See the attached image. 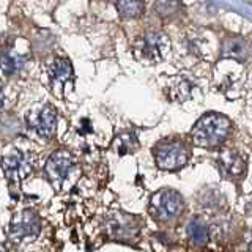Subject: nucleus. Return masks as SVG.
Returning <instances> with one entry per match:
<instances>
[{"mask_svg":"<svg viewBox=\"0 0 252 252\" xmlns=\"http://www.w3.org/2000/svg\"><path fill=\"white\" fill-rule=\"evenodd\" d=\"M169 38L162 33H148L142 39L140 52L150 62H159L169 51Z\"/></svg>","mask_w":252,"mask_h":252,"instance_id":"8","label":"nucleus"},{"mask_svg":"<svg viewBox=\"0 0 252 252\" xmlns=\"http://www.w3.org/2000/svg\"><path fill=\"white\" fill-rule=\"evenodd\" d=\"M222 54L225 57H233V59H244L248 54V46L241 38H228L224 41L222 46Z\"/></svg>","mask_w":252,"mask_h":252,"instance_id":"13","label":"nucleus"},{"mask_svg":"<svg viewBox=\"0 0 252 252\" xmlns=\"http://www.w3.org/2000/svg\"><path fill=\"white\" fill-rule=\"evenodd\" d=\"M39 232H41V222H39L36 213L32 210H26L21 215L14 216L8 227V236L16 243L35 240Z\"/></svg>","mask_w":252,"mask_h":252,"instance_id":"3","label":"nucleus"},{"mask_svg":"<svg viewBox=\"0 0 252 252\" xmlns=\"http://www.w3.org/2000/svg\"><path fill=\"white\" fill-rule=\"evenodd\" d=\"M150 203H152L150 210L161 220H172L178 218L185 208L181 195L175 191H170V189H162V191L155 194Z\"/></svg>","mask_w":252,"mask_h":252,"instance_id":"2","label":"nucleus"},{"mask_svg":"<svg viewBox=\"0 0 252 252\" xmlns=\"http://www.w3.org/2000/svg\"><path fill=\"white\" fill-rule=\"evenodd\" d=\"M115 6L125 19H136L144 14V3L140 0H117Z\"/></svg>","mask_w":252,"mask_h":252,"instance_id":"12","label":"nucleus"},{"mask_svg":"<svg viewBox=\"0 0 252 252\" xmlns=\"http://www.w3.org/2000/svg\"><path fill=\"white\" fill-rule=\"evenodd\" d=\"M0 165H2V170L8 180L21 183L33 170V158L22 152H11L2 158Z\"/></svg>","mask_w":252,"mask_h":252,"instance_id":"6","label":"nucleus"},{"mask_svg":"<svg viewBox=\"0 0 252 252\" xmlns=\"http://www.w3.org/2000/svg\"><path fill=\"white\" fill-rule=\"evenodd\" d=\"M73 158L66 152L54 153L46 162V173L51 178V181L62 183L63 180L68 178L69 172L73 170Z\"/></svg>","mask_w":252,"mask_h":252,"instance_id":"7","label":"nucleus"},{"mask_svg":"<svg viewBox=\"0 0 252 252\" xmlns=\"http://www.w3.org/2000/svg\"><path fill=\"white\" fill-rule=\"evenodd\" d=\"M3 99H5V98H3V92L0 90V107L3 106Z\"/></svg>","mask_w":252,"mask_h":252,"instance_id":"16","label":"nucleus"},{"mask_svg":"<svg viewBox=\"0 0 252 252\" xmlns=\"http://www.w3.org/2000/svg\"><path fill=\"white\" fill-rule=\"evenodd\" d=\"M178 0H159L156 5V10L161 16H172V14H177L178 11Z\"/></svg>","mask_w":252,"mask_h":252,"instance_id":"15","label":"nucleus"},{"mask_svg":"<svg viewBox=\"0 0 252 252\" xmlns=\"http://www.w3.org/2000/svg\"><path fill=\"white\" fill-rule=\"evenodd\" d=\"M230 132V122L224 115L208 114L202 117L192 128V140L197 147L213 148L220 145Z\"/></svg>","mask_w":252,"mask_h":252,"instance_id":"1","label":"nucleus"},{"mask_svg":"<svg viewBox=\"0 0 252 252\" xmlns=\"http://www.w3.org/2000/svg\"><path fill=\"white\" fill-rule=\"evenodd\" d=\"M49 77L55 92L59 93V90H63V87L73 77V68L69 62L65 59H55L49 66Z\"/></svg>","mask_w":252,"mask_h":252,"instance_id":"9","label":"nucleus"},{"mask_svg":"<svg viewBox=\"0 0 252 252\" xmlns=\"http://www.w3.org/2000/svg\"><path fill=\"white\" fill-rule=\"evenodd\" d=\"M188 236L195 244H205L208 241V228L199 219H194L188 225Z\"/></svg>","mask_w":252,"mask_h":252,"instance_id":"14","label":"nucleus"},{"mask_svg":"<svg viewBox=\"0 0 252 252\" xmlns=\"http://www.w3.org/2000/svg\"><path fill=\"white\" fill-rule=\"evenodd\" d=\"M30 129L36 132V136L43 139H51L57 128V112L52 106H39L30 110L26 117Z\"/></svg>","mask_w":252,"mask_h":252,"instance_id":"5","label":"nucleus"},{"mask_svg":"<svg viewBox=\"0 0 252 252\" xmlns=\"http://www.w3.org/2000/svg\"><path fill=\"white\" fill-rule=\"evenodd\" d=\"M219 167L225 177L236 178L244 172V159L236 152H224L218 158Z\"/></svg>","mask_w":252,"mask_h":252,"instance_id":"10","label":"nucleus"},{"mask_svg":"<svg viewBox=\"0 0 252 252\" xmlns=\"http://www.w3.org/2000/svg\"><path fill=\"white\" fill-rule=\"evenodd\" d=\"M188 162V148L178 140L161 142L156 148V164L162 170H177Z\"/></svg>","mask_w":252,"mask_h":252,"instance_id":"4","label":"nucleus"},{"mask_svg":"<svg viewBox=\"0 0 252 252\" xmlns=\"http://www.w3.org/2000/svg\"><path fill=\"white\" fill-rule=\"evenodd\" d=\"M24 65H26V57H21V55H16L11 52L0 54V68L8 76L19 73L24 68Z\"/></svg>","mask_w":252,"mask_h":252,"instance_id":"11","label":"nucleus"}]
</instances>
